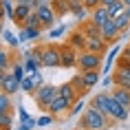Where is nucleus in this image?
I'll list each match as a JSON object with an SVG mask.
<instances>
[{"label": "nucleus", "instance_id": "obj_20", "mask_svg": "<svg viewBox=\"0 0 130 130\" xmlns=\"http://www.w3.org/2000/svg\"><path fill=\"white\" fill-rule=\"evenodd\" d=\"M110 44L106 40H104V38H99V40H88L86 42V51H93V53H106V48H108Z\"/></svg>", "mask_w": 130, "mask_h": 130}, {"label": "nucleus", "instance_id": "obj_33", "mask_svg": "<svg viewBox=\"0 0 130 130\" xmlns=\"http://www.w3.org/2000/svg\"><path fill=\"white\" fill-rule=\"evenodd\" d=\"M115 24H117V29H119V33H123L126 29H130V18L123 13V15H119V18L115 20Z\"/></svg>", "mask_w": 130, "mask_h": 130}, {"label": "nucleus", "instance_id": "obj_23", "mask_svg": "<svg viewBox=\"0 0 130 130\" xmlns=\"http://www.w3.org/2000/svg\"><path fill=\"white\" fill-rule=\"evenodd\" d=\"M20 88H22V93H27V95L33 97V95H35V90H38V84L33 82V77H31V75H27V77L20 82Z\"/></svg>", "mask_w": 130, "mask_h": 130}, {"label": "nucleus", "instance_id": "obj_10", "mask_svg": "<svg viewBox=\"0 0 130 130\" xmlns=\"http://www.w3.org/2000/svg\"><path fill=\"white\" fill-rule=\"evenodd\" d=\"M0 90L2 93H7V95H15V93H20V79L9 71L7 75H5V79H2V84H0Z\"/></svg>", "mask_w": 130, "mask_h": 130}, {"label": "nucleus", "instance_id": "obj_2", "mask_svg": "<svg viewBox=\"0 0 130 130\" xmlns=\"http://www.w3.org/2000/svg\"><path fill=\"white\" fill-rule=\"evenodd\" d=\"M57 95H60V88H57V86H51V84H42L40 88L35 90L33 99H35V104H38V108H40V110L48 112V106H51V102H53Z\"/></svg>", "mask_w": 130, "mask_h": 130}, {"label": "nucleus", "instance_id": "obj_51", "mask_svg": "<svg viewBox=\"0 0 130 130\" xmlns=\"http://www.w3.org/2000/svg\"><path fill=\"white\" fill-rule=\"evenodd\" d=\"M128 46H130V44H128Z\"/></svg>", "mask_w": 130, "mask_h": 130}, {"label": "nucleus", "instance_id": "obj_46", "mask_svg": "<svg viewBox=\"0 0 130 130\" xmlns=\"http://www.w3.org/2000/svg\"><path fill=\"white\" fill-rule=\"evenodd\" d=\"M7 13H5V7H2V0H0V20H5Z\"/></svg>", "mask_w": 130, "mask_h": 130}, {"label": "nucleus", "instance_id": "obj_37", "mask_svg": "<svg viewBox=\"0 0 130 130\" xmlns=\"http://www.w3.org/2000/svg\"><path fill=\"white\" fill-rule=\"evenodd\" d=\"M38 126V119H24V121L18 126V130H31V128H35Z\"/></svg>", "mask_w": 130, "mask_h": 130}, {"label": "nucleus", "instance_id": "obj_42", "mask_svg": "<svg viewBox=\"0 0 130 130\" xmlns=\"http://www.w3.org/2000/svg\"><path fill=\"white\" fill-rule=\"evenodd\" d=\"M18 38H20V42H29V38H27V29H24V27H20V33H18Z\"/></svg>", "mask_w": 130, "mask_h": 130}, {"label": "nucleus", "instance_id": "obj_34", "mask_svg": "<svg viewBox=\"0 0 130 130\" xmlns=\"http://www.w3.org/2000/svg\"><path fill=\"white\" fill-rule=\"evenodd\" d=\"M53 121H57V119H55L51 112H44L42 117H38V126H40V128H44V126H51Z\"/></svg>", "mask_w": 130, "mask_h": 130}, {"label": "nucleus", "instance_id": "obj_9", "mask_svg": "<svg viewBox=\"0 0 130 130\" xmlns=\"http://www.w3.org/2000/svg\"><path fill=\"white\" fill-rule=\"evenodd\" d=\"M128 115H130V110L110 95V119H112V121H126Z\"/></svg>", "mask_w": 130, "mask_h": 130}, {"label": "nucleus", "instance_id": "obj_44", "mask_svg": "<svg viewBox=\"0 0 130 130\" xmlns=\"http://www.w3.org/2000/svg\"><path fill=\"white\" fill-rule=\"evenodd\" d=\"M115 2H119V0H102V7H110V5H115Z\"/></svg>", "mask_w": 130, "mask_h": 130}, {"label": "nucleus", "instance_id": "obj_38", "mask_svg": "<svg viewBox=\"0 0 130 130\" xmlns=\"http://www.w3.org/2000/svg\"><path fill=\"white\" fill-rule=\"evenodd\" d=\"M117 53H119V46H115V48H112V53L108 55V60H106V69H104V71H106V73H108V71L112 69V57H115Z\"/></svg>", "mask_w": 130, "mask_h": 130}, {"label": "nucleus", "instance_id": "obj_49", "mask_svg": "<svg viewBox=\"0 0 130 130\" xmlns=\"http://www.w3.org/2000/svg\"><path fill=\"white\" fill-rule=\"evenodd\" d=\"M2 22H5V20H0V33H2V31H5V27H2Z\"/></svg>", "mask_w": 130, "mask_h": 130}, {"label": "nucleus", "instance_id": "obj_40", "mask_svg": "<svg viewBox=\"0 0 130 130\" xmlns=\"http://www.w3.org/2000/svg\"><path fill=\"white\" fill-rule=\"evenodd\" d=\"M31 77H33V82L38 84V88H40L42 84H44V77H42V73H40V71H35V73H31Z\"/></svg>", "mask_w": 130, "mask_h": 130}, {"label": "nucleus", "instance_id": "obj_25", "mask_svg": "<svg viewBox=\"0 0 130 130\" xmlns=\"http://www.w3.org/2000/svg\"><path fill=\"white\" fill-rule=\"evenodd\" d=\"M13 128V112L0 110V130H11Z\"/></svg>", "mask_w": 130, "mask_h": 130}, {"label": "nucleus", "instance_id": "obj_1", "mask_svg": "<svg viewBox=\"0 0 130 130\" xmlns=\"http://www.w3.org/2000/svg\"><path fill=\"white\" fill-rule=\"evenodd\" d=\"M112 119L108 115H104L102 110H97L95 106H86V110L82 112L79 117V123H77V128L79 130H108Z\"/></svg>", "mask_w": 130, "mask_h": 130}, {"label": "nucleus", "instance_id": "obj_13", "mask_svg": "<svg viewBox=\"0 0 130 130\" xmlns=\"http://www.w3.org/2000/svg\"><path fill=\"white\" fill-rule=\"evenodd\" d=\"M79 79H82V84L90 90L95 84H99V79H102V71H99V69H95V71H79Z\"/></svg>", "mask_w": 130, "mask_h": 130}, {"label": "nucleus", "instance_id": "obj_15", "mask_svg": "<svg viewBox=\"0 0 130 130\" xmlns=\"http://www.w3.org/2000/svg\"><path fill=\"white\" fill-rule=\"evenodd\" d=\"M33 13V7H29V5H18L15 2V15H13V22L18 24V27H24V22H27V18Z\"/></svg>", "mask_w": 130, "mask_h": 130}, {"label": "nucleus", "instance_id": "obj_18", "mask_svg": "<svg viewBox=\"0 0 130 130\" xmlns=\"http://www.w3.org/2000/svg\"><path fill=\"white\" fill-rule=\"evenodd\" d=\"M71 13L75 15V20H79V22H84L86 18H88V9L84 7V2L82 0H71Z\"/></svg>", "mask_w": 130, "mask_h": 130}, {"label": "nucleus", "instance_id": "obj_12", "mask_svg": "<svg viewBox=\"0 0 130 130\" xmlns=\"http://www.w3.org/2000/svg\"><path fill=\"white\" fill-rule=\"evenodd\" d=\"M90 106H95L97 110H102L104 115L110 117V93H97L90 99Z\"/></svg>", "mask_w": 130, "mask_h": 130}, {"label": "nucleus", "instance_id": "obj_39", "mask_svg": "<svg viewBox=\"0 0 130 130\" xmlns=\"http://www.w3.org/2000/svg\"><path fill=\"white\" fill-rule=\"evenodd\" d=\"M82 2H84V7L88 9V11H93V9H97L102 5V0H82Z\"/></svg>", "mask_w": 130, "mask_h": 130}, {"label": "nucleus", "instance_id": "obj_3", "mask_svg": "<svg viewBox=\"0 0 130 130\" xmlns=\"http://www.w3.org/2000/svg\"><path fill=\"white\" fill-rule=\"evenodd\" d=\"M42 66L46 69H60L62 66V46L60 44H44V55H42Z\"/></svg>", "mask_w": 130, "mask_h": 130}, {"label": "nucleus", "instance_id": "obj_45", "mask_svg": "<svg viewBox=\"0 0 130 130\" xmlns=\"http://www.w3.org/2000/svg\"><path fill=\"white\" fill-rule=\"evenodd\" d=\"M117 66H128V69H130V62H126V60L119 57V60H117Z\"/></svg>", "mask_w": 130, "mask_h": 130}, {"label": "nucleus", "instance_id": "obj_36", "mask_svg": "<svg viewBox=\"0 0 130 130\" xmlns=\"http://www.w3.org/2000/svg\"><path fill=\"white\" fill-rule=\"evenodd\" d=\"M24 27H40V29H44V27H42V22H40V18H38V13H35V11H33V13H31V15L27 18V22H24Z\"/></svg>", "mask_w": 130, "mask_h": 130}, {"label": "nucleus", "instance_id": "obj_17", "mask_svg": "<svg viewBox=\"0 0 130 130\" xmlns=\"http://www.w3.org/2000/svg\"><path fill=\"white\" fill-rule=\"evenodd\" d=\"M79 29H82L84 31V35H86V38H88V40H99V38H102V27H97L95 22H86L84 20L82 24H79Z\"/></svg>", "mask_w": 130, "mask_h": 130}, {"label": "nucleus", "instance_id": "obj_24", "mask_svg": "<svg viewBox=\"0 0 130 130\" xmlns=\"http://www.w3.org/2000/svg\"><path fill=\"white\" fill-rule=\"evenodd\" d=\"M11 64H13V57L9 53V48L0 46V69L2 71H11Z\"/></svg>", "mask_w": 130, "mask_h": 130}, {"label": "nucleus", "instance_id": "obj_7", "mask_svg": "<svg viewBox=\"0 0 130 130\" xmlns=\"http://www.w3.org/2000/svg\"><path fill=\"white\" fill-rule=\"evenodd\" d=\"M77 57H79V51L73 48L69 42L62 44V69H77Z\"/></svg>", "mask_w": 130, "mask_h": 130}, {"label": "nucleus", "instance_id": "obj_30", "mask_svg": "<svg viewBox=\"0 0 130 130\" xmlns=\"http://www.w3.org/2000/svg\"><path fill=\"white\" fill-rule=\"evenodd\" d=\"M11 73H13L15 77H18V79H24V77H27V71H24V64H22V62H15L13 60V64H11Z\"/></svg>", "mask_w": 130, "mask_h": 130}, {"label": "nucleus", "instance_id": "obj_11", "mask_svg": "<svg viewBox=\"0 0 130 130\" xmlns=\"http://www.w3.org/2000/svg\"><path fill=\"white\" fill-rule=\"evenodd\" d=\"M73 48H77V51H86V42H88V38L84 35V31L79 27L75 29V31H71L69 33V40H66Z\"/></svg>", "mask_w": 130, "mask_h": 130}, {"label": "nucleus", "instance_id": "obj_43", "mask_svg": "<svg viewBox=\"0 0 130 130\" xmlns=\"http://www.w3.org/2000/svg\"><path fill=\"white\" fill-rule=\"evenodd\" d=\"M18 115H20V119H22V121H24V119H31V117H29V112H27L24 108H22V106L18 108Z\"/></svg>", "mask_w": 130, "mask_h": 130}, {"label": "nucleus", "instance_id": "obj_26", "mask_svg": "<svg viewBox=\"0 0 130 130\" xmlns=\"http://www.w3.org/2000/svg\"><path fill=\"white\" fill-rule=\"evenodd\" d=\"M42 55H44V44H35L33 48H29L27 53H24V57H31V60L42 64Z\"/></svg>", "mask_w": 130, "mask_h": 130}, {"label": "nucleus", "instance_id": "obj_29", "mask_svg": "<svg viewBox=\"0 0 130 130\" xmlns=\"http://www.w3.org/2000/svg\"><path fill=\"white\" fill-rule=\"evenodd\" d=\"M2 38H5V44H7L9 48H18V44H20V38L13 35L11 31H2Z\"/></svg>", "mask_w": 130, "mask_h": 130}, {"label": "nucleus", "instance_id": "obj_28", "mask_svg": "<svg viewBox=\"0 0 130 130\" xmlns=\"http://www.w3.org/2000/svg\"><path fill=\"white\" fill-rule=\"evenodd\" d=\"M0 110H7V112H13V102H11V95L2 93V90H0Z\"/></svg>", "mask_w": 130, "mask_h": 130}, {"label": "nucleus", "instance_id": "obj_47", "mask_svg": "<svg viewBox=\"0 0 130 130\" xmlns=\"http://www.w3.org/2000/svg\"><path fill=\"white\" fill-rule=\"evenodd\" d=\"M7 73H9V71H2V69H0V84H2V79H5V75H7Z\"/></svg>", "mask_w": 130, "mask_h": 130}, {"label": "nucleus", "instance_id": "obj_4", "mask_svg": "<svg viewBox=\"0 0 130 130\" xmlns=\"http://www.w3.org/2000/svg\"><path fill=\"white\" fill-rule=\"evenodd\" d=\"M102 53H93V51H79V57H77V71H95L102 69Z\"/></svg>", "mask_w": 130, "mask_h": 130}, {"label": "nucleus", "instance_id": "obj_32", "mask_svg": "<svg viewBox=\"0 0 130 130\" xmlns=\"http://www.w3.org/2000/svg\"><path fill=\"white\" fill-rule=\"evenodd\" d=\"M82 110H86V106H84V97H77L75 102H73V106H71V112H69V117H73V115H79Z\"/></svg>", "mask_w": 130, "mask_h": 130}, {"label": "nucleus", "instance_id": "obj_19", "mask_svg": "<svg viewBox=\"0 0 130 130\" xmlns=\"http://www.w3.org/2000/svg\"><path fill=\"white\" fill-rule=\"evenodd\" d=\"M110 95L115 97L119 104H123V106L130 110V90H128V88H119V86H115V88L110 90Z\"/></svg>", "mask_w": 130, "mask_h": 130}, {"label": "nucleus", "instance_id": "obj_16", "mask_svg": "<svg viewBox=\"0 0 130 130\" xmlns=\"http://www.w3.org/2000/svg\"><path fill=\"white\" fill-rule=\"evenodd\" d=\"M108 20H110V15H108V7H102V5H99L97 9H93V11H90V22H95L97 27H104Z\"/></svg>", "mask_w": 130, "mask_h": 130}, {"label": "nucleus", "instance_id": "obj_8", "mask_svg": "<svg viewBox=\"0 0 130 130\" xmlns=\"http://www.w3.org/2000/svg\"><path fill=\"white\" fill-rule=\"evenodd\" d=\"M112 84L119 86V88L130 90V69L128 66H115V71H112Z\"/></svg>", "mask_w": 130, "mask_h": 130}, {"label": "nucleus", "instance_id": "obj_41", "mask_svg": "<svg viewBox=\"0 0 130 130\" xmlns=\"http://www.w3.org/2000/svg\"><path fill=\"white\" fill-rule=\"evenodd\" d=\"M64 31H66L64 27H57V29H53V31H51V38H60V35H64Z\"/></svg>", "mask_w": 130, "mask_h": 130}, {"label": "nucleus", "instance_id": "obj_27", "mask_svg": "<svg viewBox=\"0 0 130 130\" xmlns=\"http://www.w3.org/2000/svg\"><path fill=\"white\" fill-rule=\"evenodd\" d=\"M123 9H126V5H123V0L115 2V5H110V7H108V15H110V20H117L119 15H123Z\"/></svg>", "mask_w": 130, "mask_h": 130}, {"label": "nucleus", "instance_id": "obj_6", "mask_svg": "<svg viewBox=\"0 0 130 130\" xmlns=\"http://www.w3.org/2000/svg\"><path fill=\"white\" fill-rule=\"evenodd\" d=\"M71 106H73V102H71L69 97H64V95H57L51 102V106H48V112L55 117V119H66L71 112Z\"/></svg>", "mask_w": 130, "mask_h": 130}, {"label": "nucleus", "instance_id": "obj_31", "mask_svg": "<svg viewBox=\"0 0 130 130\" xmlns=\"http://www.w3.org/2000/svg\"><path fill=\"white\" fill-rule=\"evenodd\" d=\"M2 7H5L7 18L13 22V15H15V0H2Z\"/></svg>", "mask_w": 130, "mask_h": 130}, {"label": "nucleus", "instance_id": "obj_35", "mask_svg": "<svg viewBox=\"0 0 130 130\" xmlns=\"http://www.w3.org/2000/svg\"><path fill=\"white\" fill-rule=\"evenodd\" d=\"M24 29H27V38H29V42H31V40H38V38L42 35V29H40V27H24Z\"/></svg>", "mask_w": 130, "mask_h": 130}, {"label": "nucleus", "instance_id": "obj_50", "mask_svg": "<svg viewBox=\"0 0 130 130\" xmlns=\"http://www.w3.org/2000/svg\"><path fill=\"white\" fill-rule=\"evenodd\" d=\"M123 5H130V0H123Z\"/></svg>", "mask_w": 130, "mask_h": 130}, {"label": "nucleus", "instance_id": "obj_48", "mask_svg": "<svg viewBox=\"0 0 130 130\" xmlns=\"http://www.w3.org/2000/svg\"><path fill=\"white\" fill-rule=\"evenodd\" d=\"M123 13H126V15L130 18V5H126V9H123Z\"/></svg>", "mask_w": 130, "mask_h": 130}, {"label": "nucleus", "instance_id": "obj_5", "mask_svg": "<svg viewBox=\"0 0 130 130\" xmlns=\"http://www.w3.org/2000/svg\"><path fill=\"white\" fill-rule=\"evenodd\" d=\"M35 13H38V18H40L42 27L44 29H51L57 22V13L53 11V7H51V2H46V0H40V5L33 9Z\"/></svg>", "mask_w": 130, "mask_h": 130}, {"label": "nucleus", "instance_id": "obj_21", "mask_svg": "<svg viewBox=\"0 0 130 130\" xmlns=\"http://www.w3.org/2000/svg\"><path fill=\"white\" fill-rule=\"evenodd\" d=\"M51 7L57 13V18H62V15L71 13V0H51Z\"/></svg>", "mask_w": 130, "mask_h": 130}, {"label": "nucleus", "instance_id": "obj_22", "mask_svg": "<svg viewBox=\"0 0 130 130\" xmlns=\"http://www.w3.org/2000/svg\"><path fill=\"white\" fill-rule=\"evenodd\" d=\"M60 88V95H64V97H69L71 102H75L77 97H79V93H77V88L73 86V82H64L62 86H57Z\"/></svg>", "mask_w": 130, "mask_h": 130}, {"label": "nucleus", "instance_id": "obj_14", "mask_svg": "<svg viewBox=\"0 0 130 130\" xmlns=\"http://www.w3.org/2000/svg\"><path fill=\"white\" fill-rule=\"evenodd\" d=\"M102 38L108 44H117V38H119V29H117L115 20H108L106 24L102 27Z\"/></svg>", "mask_w": 130, "mask_h": 130}]
</instances>
